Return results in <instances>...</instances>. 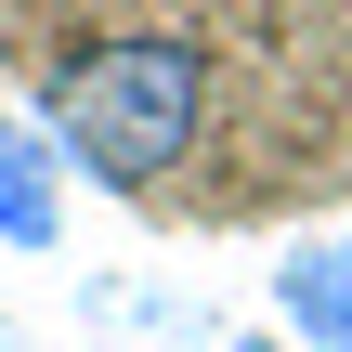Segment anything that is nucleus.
<instances>
[{"label":"nucleus","instance_id":"obj_3","mask_svg":"<svg viewBox=\"0 0 352 352\" xmlns=\"http://www.w3.org/2000/svg\"><path fill=\"white\" fill-rule=\"evenodd\" d=\"M65 235V157L39 144V118L0 104V248H52Z\"/></svg>","mask_w":352,"mask_h":352},{"label":"nucleus","instance_id":"obj_1","mask_svg":"<svg viewBox=\"0 0 352 352\" xmlns=\"http://www.w3.org/2000/svg\"><path fill=\"white\" fill-rule=\"evenodd\" d=\"M196 118H209V52L196 39H78L39 78V144L104 196H144L157 170H183Z\"/></svg>","mask_w":352,"mask_h":352},{"label":"nucleus","instance_id":"obj_4","mask_svg":"<svg viewBox=\"0 0 352 352\" xmlns=\"http://www.w3.org/2000/svg\"><path fill=\"white\" fill-rule=\"evenodd\" d=\"M222 352H287V340H222Z\"/></svg>","mask_w":352,"mask_h":352},{"label":"nucleus","instance_id":"obj_2","mask_svg":"<svg viewBox=\"0 0 352 352\" xmlns=\"http://www.w3.org/2000/svg\"><path fill=\"white\" fill-rule=\"evenodd\" d=\"M274 327L300 352H352V235H314L274 261Z\"/></svg>","mask_w":352,"mask_h":352}]
</instances>
